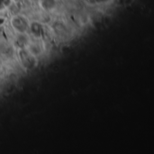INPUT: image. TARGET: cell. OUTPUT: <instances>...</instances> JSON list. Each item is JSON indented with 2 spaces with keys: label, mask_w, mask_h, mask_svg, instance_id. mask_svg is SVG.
<instances>
[{
  "label": "cell",
  "mask_w": 154,
  "mask_h": 154,
  "mask_svg": "<svg viewBox=\"0 0 154 154\" xmlns=\"http://www.w3.org/2000/svg\"><path fill=\"white\" fill-rule=\"evenodd\" d=\"M10 26L12 30L15 33H28L29 32V26L30 21L29 19L20 14H16L11 16L10 18Z\"/></svg>",
  "instance_id": "cell-2"
},
{
  "label": "cell",
  "mask_w": 154,
  "mask_h": 154,
  "mask_svg": "<svg viewBox=\"0 0 154 154\" xmlns=\"http://www.w3.org/2000/svg\"><path fill=\"white\" fill-rule=\"evenodd\" d=\"M39 4H40V6L42 9L49 12V11L53 10L56 7L57 1L56 0H40Z\"/></svg>",
  "instance_id": "cell-6"
},
{
  "label": "cell",
  "mask_w": 154,
  "mask_h": 154,
  "mask_svg": "<svg viewBox=\"0 0 154 154\" xmlns=\"http://www.w3.org/2000/svg\"><path fill=\"white\" fill-rule=\"evenodd\" d=\"M25 48L32 55H34L37 58L39 56H41L44 51V47H43L42 43L39 41V39H35V38L32 41L30 39V41H29V42H28V44H27V46Z\"/></svg>",
  "instance_id": "cell-3"
},
{
  "label": "cell",
  "mask_w": 154,
  "mask_h": 154,
  "mask_svg": "<svg viewBox=\"0 0 154 154\" xmlns=\"http://www.w3.org/2000/svg\"><path fill=\"white\" fill-rule=\"evenodd\" d=\"M30 41L28 33H15V37L13 42V45L15 50L25 48Z\"/></svg>",
  "instance_id": "cell-4"
},
{
  "label": "cell",
  "mask_w": 154,
  "mask_h": 154,
  "mask_svg": "<svg viewBox=\"0 0 154 154\" xmlns=\"http://www.w3.org/2000/svg\"><path fill=\"white\" fill-rule=\"evenodd\" d=\"M17 60L21 65V67L26 70L30 71L33 69L38 64V58L32 55L26 48H22L15 50Z\"/></svg>",
  "instance_id": "cell-1"
},
{
  "label": "cell",
  "mask_w": 154,
  "mask_h": 154,
  "mask_svg": "<svg viewBox=\"0 0 154 154\" xmlns=\"http://www.w3.org/2000/svg\"><path fill=\"white\" fill-rule=\"evenodd\" d=\"M43 31V26L41 23L37 21H32L30 22V26H29V32L32 33V37L35 39H40Z\"/></svg>",
  "instance_id": "cell-5"
}]
</instances>
